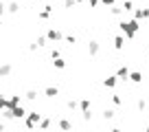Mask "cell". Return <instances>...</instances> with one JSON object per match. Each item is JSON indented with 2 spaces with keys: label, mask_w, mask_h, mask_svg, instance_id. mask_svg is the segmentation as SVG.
<instances>
[{
  "label": "cell",
  "mask_w": 149,
  "mask_h": 132,
  "mask_svg": "<svg viewBox=\"0 0 149 132\" xmlns=\"http://www.w3.org/2000/svg\"><path fill=\"white\" fill-rule=\"evenodd\" d=\"M118 29H121V33L125 35L127 40H134L136 38V33H138V29H140V22L138 20H121L118 22Z\"/></svg>",
  "instance_id": "1"
},
{
  "label": "cell",
  "mask_w": 149,
  "mask_h": 132,
  "mask_svg": "<svg viewBox=\"0 0 149 132\" xmlns=\"http://www.w3.org/2000/svg\"><path fill=\"white\" fill-rule=\"evenodd\" d=\"M42 119V114L37 112V110H33V112H26V117H24V126L29 128V130H33V128H37V121Z\"/></svg>",
  "instance_id": "2"
},
{
  "label": "cell",
  "mask_w": 149,
  "mask_h": 132,
  "mask_svg": "<svg viewBox=\"0 0 149 132\" xmlns=\"http://www.w3.org/2000/svg\"><path fill=\"white\" fill-rule=\"evenodd\" d=\"M46 40H48V42H53V44H55V42H61V40H64V33H61L59 29L53 27V29H48V31H46Z\"/></svg>",
  "instance_id": "3"
},
{
  "label": "cell",
  "mask_w": 149,
  "mask_h": 132,
  "mask_svg": "<svg viewBox=\"0 0 149 132\" xmlns=\"http://www.w3.org/2000/svg\"><path fill=\"white\" fill-rule=\"evenodd\" d=\"M88 53L92 57H97L99 53H101V44H99V40H90V42H88Z\"/></svg>",
  "instance_id": "4"
},
{
  "label": "cell",
  "mask_w": 149,
  "mask_h": 132,
  "mask_svg": "<svg viewBox=\"0 0 149 132\" xmlns=\"http://www.w3.org/2000/svg\"><path fill=\"white\" fill-rule=\"evenodd\" d=\"M9 110H11V117H13V119H24V117H26V110L22 108V104L13 106V108H9Z\"/></svg>",
  "instance_id": "5"
},
{
  "label": "cell",
  "mask_w": 149,
  "mask_h": 132,
  "mask_svg": "<svg viewBox=\"0 0 149 132\" xmlns=\"http://www.w3.org/2000/svg\"><path fill=\"white\" fill-rule=\"evenodd\" d=\"M134 20H138V22L149 20V9H134Z\"/></svg>",
  "instance_id": "6"
},
{
  "label": "cell",
  "mask_w": 149,
  "mask_h": 132,
  "mask_svg": "<svg viewBox=\"0 0 149 132\" xmlns=\"http://www.w3.org/2000/svg\"><path fill=\"white\" fill-rule=\"evenodd\" d=\"M53 11H55V9H53L51 5H46L42 11H40V13H37V18H40V20H48V18L53 15Z\"/></svg>",
  "instance_id": "7"
},
{
  "label": "cell",
  "mask_w": 149,
  "mask_h": 132,
  "mask_svg": "<svg viewBox=\"0 0 149 132\" xmlns=\"http://www.w3.org/2000/svg\"><path fill=\"white\" fill-rule=\"evenodd\" d=\"M11 73H13V66H11L9 62H5V64H0V77H9Z\"/></svg>",
  "instance_id": "8"
},
{
  "label": "cell",
  "mask_w": 149,
  "mask_h": 132,
  "mask_svg": "<svg viewBox=\"0 0 149 132\" xmlns=\"http://www.w3.org/2000/svg\"><path fill=\"white\" fill-rule=\"evenodd\" d=\"M116 77H118V81H125L127 79V77H130V68H127V66H118V68H116Z\"/></svg>",
  "instance_id": "9"
},
{
  "label": "cell",
  "mask_w": 149,
  "mask_h": 132,
  "mask_svg": "<svg viewBox=\"0 0 149 132\" xmlns=\"http://www.w3.org/2000/svg\"><path fill=\"white\" fill-rule=\"evenodd\" d=\"M116 84H118V77L116 75H107L105 79H103V86H105V88H114Z\"/></svg>",
  "instance_id": "10"
},
{
  "label": "cell",
  "mask_w": 149,
  "mask_h": 132,
  "mask_svg": "<svg viewBox=\"0 0 149 132\" xmlns=\"http://www.w3.org/2000/svg\"><path fill=\"white\" fill-rule=\"evenodd\" d=\"M130 81H134V84H143V73L140 71H130V77H127Z\"/></svg>",
  "instance_id": "11"
},
{
  "label": "cell",
  "mask_w": 149,
  "mask_h": 132,
  "mask_svg": "<svg viewBox=\"0 0 149 132\" xmlns=\"http://www.w3.org/2000/svg\"><path fill=\"white\" fill-rule=\"evenodd\" d=\"M53 66H55V68H57V71H64V68H66V60H64V57H53Z\"/></svg>",
  "instance_id": "12"
},
{
  "label": "cell",
  "mask_w": 149,
  "mask_h": 132,
  "mask_svg": "<svg viewBox=\"0 0 149 132\" xmlns=\"http://www.w3.org/2000/svg\"><path fill=\"white\" fill-rule=\"evenodd\" d=\"M123 46H125V35H116V38H114V48H116V51H123Z\"/></svg>",
  "instance_id": "13"
},
{
  "label": "cell",
  "mask_w": 149,
  "mask_h": 132,
  "mask_svg": "<svg viewBox=\"0 0 149 132\" xmlns=\"http://www.w3.org/2000/svg\"><path fill=\"white\" fill-rule=\"evenodd\" d=\"M20 9H22V7H20V2H9V5H7V11H9V13H13V15H18L20 13Z\"/></svg>",
  "instance_id": "14"
},
{
  "label": "cell",
  "mask_w": 149,
  "mask_h": 132,
  "mask_svg": "<svg viewBox=\"0 0 149 132\" xmlns=\"http://www.w3.org/2000/svg\"><path fill=\"white\" fill-rule=\"evenodd\" d=\"M44 95H46V97H51V99H55L57 95H59V88H57V86H46Z\"/></svg>",
  "instance_id": "15"
},
{
  "label": "cell",
  "mask_w": 149,
  "mask_h": 132,
  "mask_svg": "<svg viewBox=\"0 0 149 132\" xmlns=\"http://www.w3.org/2000/svg\"><path fill=\"white\" fill-rule=\"evenodd\" d=\"M79 108H81V112H92V104H90V99H81Z\"/></svg>",
  "instance_id": "16"
},
{
  "label": "cell",
  "mask_w": 149,
  "mask_h": 132,
  "mask_svg": "<svg viewBox=\"0 0 149 132\" xmlns=\"http://www.w3.org/2000/svg\"><path fill=\"white\" fill-rule=\"evenodd\" d=\"M61 42L72 46V44H77V35H74V33H64V40H61Z\"/></svg>",
  "instance_id": "17"
},
{
  "label": "cell",
  "mask_w": 149,
  "mask_h": 132,
  "mask_svg": "<svg viewBox=\"0 0 149 132\" xmlns=\"http://www.w3.org/2000/svg\"><path fill=\"white\" fill-rule=\"evenodd\" d=\"M57 128H61V130H72V121H68V119H59V121H57Z\"/></svg>",
  "instance_id": "18"
},
{
  "label": "cell",
  "mask_w": 149,
  "mask_h": 132,
  "mask_svg": "<svg viewBox=\"0 0 149 132\" xmlns=\"http://www.w3.org/2000/svg\"><path fill=\"white\" fill-rule=\"evenodd\" d=\"M110 13L114 15V18H121V15H123V7H118V5H112V7H110Z\"/></svg>",
  "instance_id": "19"
},
{
  "label": "cell",
  "mask_w": 149,
  "mask_h": 132,
  "mask_svg": "<svg viewBox=\"0 0 149 132\" xmlns=\"http://www.w3.org/2000/svg\"><path fill=\"white\" fill-rule=\"evenodd\" d=\"M114 117H116V112H114L112 108H105V110H103V119H105V121H112Z\"/></svg>",
  "instance_id": "20"
},
{
  "label": "cell",
  "mask_w": 149,
  "mask_h": 132,
  "mask_svg": "<svg viewBox=\"0 0 149 132\" xmlns=\"http://www.w3.org/2000/svg\"><path fill=\"white\" fill-rule=\"evenodd\" d=\"M24 97H26L29 101H35V99H37V90L35 88H29L26 93H24Z\"/></svg>",
  "instance_id": "21"
},
{
  "label": "cell",
  "mask_w": 149,
  "mask_h": 132,
  "mask_svg": "<svg viewBox=\"0 0 149 132\" xmlns=\"http://www.w3.org/2000/svg\"><path fill=\"white\" fill-rule=\"evenodd\" d=\"M35 44H37V46H40V48H42V46H46V44H48L46 35H37V38H35Z\"/></svg>",
  "instance_id": "22"
},
{
  "label": "cell",
  "mask_w": 149,
  "mask_h": 132,
  "mask_svg": "<svg viewBox=\"0 0 149 132\" xmlns=\"http://www.w3.org/2000/svg\"><path fill=\"white\" fill-rule=\"evenodd\" d=\"M110 99H112V104L116 106V108H118V106H123V97H121V95H116V93H114Z\"/></svg>",
  "instance_id": "23"
},
{
  "label": "cell",
  "mask_w": 149,
  "mask_h": 132,
  "mask_svg": "<svg viewBox=\"0 0 149 132\" xmlns=\"http://www.w3.org/2000/svg\"><path fill=\"white\" fill-rule=\"evenodd\" d=\"M66 106H68V110H77V108H79V101H77V99H68Z\"/></svg>",
  "instance_id": "24"
},
{
  "label": "cell",
  "mask_w": 149,
  "mask_h": 132,
  "mask_svg": "<svg viewBox=\"0 0 149 132\" xmlns=\"http://www.w3.org/2000/svg\"><path fill=\"white\" fill-rule=\"evenodd\" d=\"M51 126H53L51 119H40V121H37V128H51Z\"/></svg>",
  "instance_id": "25"
},
{
  "label": "cell",
  "mask_w": 149,
  "mask_h": 132,
  "mask_svg": "<svg viewBox=\"0 0 149 132\" xmlns=\"http://www.w3.org/2000/svg\"><path fill=\"white\" fill-rule=\"evenodd\" d=\"M123 11H134V2H132V0H125V2H123Z\"/></svg>",
  "instance_id": "26"
},
{
  "label": "cell",
  "mask_w": 149,
  "mask_h": 132,
  "mask_svg": "<svg viewBox=\"0 0 149 132\" xmlns=\"http://www.w3.org/2000/svg\"><path fill=\"white\" fill-rule=\"evenodd\" d=\"M136 108L138 110H147V101H145V99H138V101H136Z\"/></svg>",
  "instance_id": "27"
},
{
  "label": "cell",
  "mask_w": 149,
  "mask_h": 132,
  "mask_svg": "<svg viewBox=\"0 0 149 132\" xmlns=\"http://www.w3.org/2000/svg\"><path fill=\"white\" fill-rule=\"evenodd\" d=\"M99 5H105V7H112V5H116V0H99Z\"/></svg>",
  "instance_id": "28"
},
{
  "label": "cell",
  "mask_w": 149,
  "mask_h": 132,
  "mask_svg": "<svg viewBox=\"0 0 149 132\" xmlns=\"http://www.w3.org/2000/svg\"><path fill=\"white\" fill-rule=\"evenodd\" d=\"M7 13V2H0V18Z\"/></svg>",
  "instance_id": "29"
},
{
  "label": "cell",
  "mask_w": 149,
  "mask_h": 132,
  "mask_svg": "<svg viewBox=\"0 0 149 132\" xmlns=\"http://www.w3.org/2000/svg\"><path fill=\"white\" fill-rule=\"evenodd\" d=\"M5 108H7V97L0 95V110H5Z\"/></svg>",
  "instance_id": "30"
},
{
  "label": "cell",
  "mask_w": 149,
  "mask_h": 132,
  "mask_svg": "<svg viewBox=\"0 0 149 132\" xmlns=\"http://www.w3.org/2000/svg\"><path fill=\"white\" fill-rule=\"evenodd\" d=\"M59 55H61L59 48H51V57H59Z\"/></svg>",
  "instance_id": "31"
},
{
  "label": "cell",
  "mask_w": 149,
  "mask_h": 132,
  "mask_svg": "<svg viewBox=\"0 0 149 132\" xmlns=\"http://www.w3.org/2000/svg\"><path fill=\"white\" fill-rule=\"evenodd\" d=\"M88 5H90V9H97V7H99V0H88Z\"/></svg>",
  "instance_id": "32"
},
{
  "label": "cell",
  "mask_w": 149,
  "mask_h": 132,
  "mask_svg": "<svg viewBox=\"0 0 149 132\" xmlns=\"http://www.w3.org/2000/svg\"><path fill=\"white\" fill-rule=\"evenodd\" d=\"M37 48H40V46H37V44H35V42H33V44H29V51H31V53H35V51H37Z\"/></svg>",
  "instance_id": "33"
},
{
  "label": "cell",
  "mask_w": 149,
  "mask_h": 132,
  "mask_svg": "<svg viewBox=\"0 0 149 132\" xmlns=\"http://www.w3.org/2000/svg\"><path fill=\"white\" fill-rule=\"evenodd\" d=\"M74 2H77V5H81V2H84V0H74Z\"/></svg>",
  "instance_id": "34"
},
{
  "label": "cell",
  "mask_w": 149,
  "mask_h": 132,
  "mask_svg": "<svg viewBox=\"0 0 149 132\" xmlns=\"http://www.w3.org/2000/svg\"><path fill=\"white\" fill-rule=\"evenodd\" d=\"M61 2H64V5H66V2H70V0H61Z\"/></svg>",
  "instance_id": "35"
},
{
  "label": "cell",
  "mask_w": 149,
  "mask_h": 132,
  "mask_svg": "<svg viewBox=\"0 0 149 132\" xmlns=\"http://www.w3.org/2000/svg\"><path fill=\"white\" fill-rule=\"evenodd\" d=\"M0 27H2V18H0Z\"/></svg>",
  "instance_id": "36"
},
{
  "label": "cell",
  "mask_w": 149,
  "mask_h": 132,
  "mask_svg": "<svg viewBox=\"0 0 149 132\" xmlns=\"http://www.w3.org/2000/svg\"><path fill=\"white\" fill-rule=\"evenodd\" d=\"M31 2H35V0H31Z\"/></svg>",
  "instance_id": "37"
}]
</instances>
